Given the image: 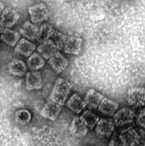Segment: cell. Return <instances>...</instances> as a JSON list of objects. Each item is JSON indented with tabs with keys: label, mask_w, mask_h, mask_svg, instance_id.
Segmentation results:
<instances>
[{
	"label": "cell",
	"mask_w": 145,
	"mask_h": 146,
	"mask_svg": "<svg viewBox=\"0 0 145 146\" xmlns=\"http://www.w3.org/2000/svg\"><path fill=\"white\" fill-rule=\"evenodd\" d=\"M53 27L48 24H43L40 28L36 40L41 44L49 40L54 33Z\"/></svg>",
	"instance_id": "603a6c76"
},
{
	"label": "cell",
	"mask_w": 145,
	"mask_h": 146,
	"mask_svg": "<svg viewBox=\"0 0 145 146\" xmlns=\"http://www.w3.org/2000/svg\"><path fill=\"white\" fill-rule=\"evenodd\" d=\"M65 105L71 111L76 114H80L86 107L84 100L76 93L72 94L67 101Z\"/></svg>",
	"instance_id": "5bb4252c"
},
{
	"label": "cell",
	"mask_w": 145,
	"mask_h": 146,
	"mask_svg": "<svg viewBox=\"0 0 145 146\" xmlns=\"http://www.w3.org/2000/svg\"><path fill=\"white\" fill-rule=\"evenodd\" d=\"M26 88L27 90H39L43 87V80L41 73L39 71L28 72L25 75Z\"/></svg>",
	"instance_id": "52a82bcc"
},
{
	"label": "cell",
	"mask_w": 145,
	"mask_h": 146,
	"mask_svg": "<svg viewBox=\"0 0 145 146\" xmlns=\"http://www.w3.org/2000/svg\"><path fill=\"white\" fill-rule=\"evenodd\" d=\"M108 146H126V144L121 135L115 133L112 135Z\"/></svg>",
	"instance_id": "484cf974"
},
{
	"label": "cell",
	"mask_w": 145,
	"mask_h": 146,
	"mask_svg": "<svg viewBox=\"0 0 145 146\" xmlns=\"http://www.w3.org/2000/svg\"><path fill=\"white\" fill-rule=\"evenodd\" d=\"M144 95H145V86L144 87Z\"/></svg>",
	"instance_id": "f546056e"
},
{
	"label": "cell",
	"mask_w": 145,
	"mask_h": 146,
	"mask_svg": "<svg viewBox=\"0 0 145 146\" xmlns=\"http://www.w3.org/2000/svg\"><path fill=\"white\" fill-rule=\"evenodd\" d=\"M88 131V129L81 120L80 117H74L69 127L71 134L75 137L82 138L86 136Z\"/></svg>",
	"instance_id": "8fae6325"
},
{
	"label": "cell",
	"mask_w": 145,
	"mask_h": 146,
	"mask_svg": "<svg viewBox=\"0 0 145 146\" xmlns=\"http://www.w3.org/2000/svg\"><path fill=\"white\" fill-rule=\"evenodd\" d=\"M39 28L32 23L26 21L21 27L19 30L20 35L30 40H36Z\"/></svg>",
	"instance_id": "e0dca14e"
},
{
	"label": "cell",
	"mask_w": 145,
	"mask_h": 146,
	"mask_svg": "<svg viewBox=\"0 0 145 146\" xmlns=\"http://www.w3.org/2000/svg\"><path fill=\"white\" fill-rule=\"evenodd\" d=\"M136 124L138 126L145 129V107L142 108L138 114Z\"/></svg>",
	"instance_id": "4316f807"
},
{
	"label": "cell",
	"mask_w": 145,
	"mask_h": 146,
	"mask_svg": "<svg viewBox=\"0 0 145 146\" xmlns=\"http://www.w3.org/2000/svg\"><path fill=\"white\" fill-rule=\"evenodd\" d=\"M119 108V104L116 102L104 97L98 107V110L107 116H113Z\"/></svg>",
	"instance_id": "ac0fdd59"
},
{
	"label": "cell",
	"mask_w": 145,
	"mask_h": 146,
	"mask_svg": "<svg viewBox=\"0 0 145 146\" xmlns=\"http://www.w3.org/2000/svg\"><path fill=\"white\" fill-rule=\"evenodd\" d=\"M20 15L11 8H6L2 14L0 20L6 29H9L14 26L19 20Z\"/></svg>",
	"instance_id": "ba28073f"
},
{
	"label": "cell",
	"mask_w": 145,
	"mask_h": 146,
	"mask_svg": "<svg viewBox=\"0 0 145 146\" xmlns=\"http://www.w3.org/2000/svg\"><path fill=\"white\" fill-rule=\"evenodd\" d=\"M7 67L8 72L15 76L21 77L25 76L27 73L28 68L25 63L18 59H14L9 62Z\"/></svg>",
	"instance_id": "7c38bea8"
},
{
	"label": "cell",
	"mask_w": 145,
	"mask_h": 146,
	"mask_svg": "<svg viewBox=\"0 0 145 146\" xmlns=\"http://www.w3.org/2000/svg\"><path fill=\"white\" fill-rule=\"evenodd\" d=\"M105 96L96 90L91 89L87 91L84 98L86 106L90 110L97 109Z\"/></svg>",
	"instance_id": "2e32d148"
},
{
	"label": "cell",
	"mask_w": 145,
	"mask_h": 146,
	"mask_svg": "<svg viewBox=\"0 0 145 146\" xmlns=\"http://www.w3.org/2000/svg\"><path fill=\"white\" fill-rule=\"evenodd\" d=\"M62 107L59 104L49 100L42 107L40 114L46 119L53 121L55 120L61 112Z\"/></svg>",
	"instance_id": "8992f818"
},
{
	"label": "cell",
	"mask_w": 145,
	"mask_h": 146,
	"mask_svg": "<svg viewBox=\"0 0 145 146\" xmlns=\"http://www.w3.org/2000/svg\"><path fill=\"white\" fill-rule=\"evenodd\" d=\"M135 117V111L130 108L125 107L115 112L113 115V120L116 126H125L132 123Z\"/></svg>",
	"instance_id": "7a4b0ae2"
},
{
	"label": "cell",
	"mask_w": 145,
	"mask_h": 146,
	"mask_svg": "<svg viewBox=\"0 0 145 146\" xmlns=\"http://www.w3.org/2000/svg\"><path fill=\"white\" fill-rule=\"evenodd\" d=\"M36 46L26 38H21L15 46L14 52L16 53L19 54L25 57L29 58L34 53L36 49Z\"/></svg>",
	"instance_id": "9a60e30c"
},
{
	"label": "cell",
	"mask_w": 145,
	"mask_h": 146,
	"mask_svg": "<svg viewBox=\"0 0 145 146\" xmlns=\"http://www.w3.org/2000/svg\"><path fill=\"white\" fill-rule=\"evenodd\" d=\"M127 102L134 107L144 106L145 105L144 87H134L127 92Z\"/></svg>",
	"instance_id": "277c9868"
},
{
	"label": "cell",
	"mask_w": 145,
	"mask_h": 146,
	"mask_svg": "<svg viewBox=\"0 0 145 146\" xmlns=\"http://www.w3.org/2000/svg\"><path fill=\"white\" fill-rule=\"evenodd\" d=\"M5 5L3 4V3H2V2L0 1V17L2 15V14L3 13V11L5 10Z\"/></svg>",
	"instance_id": "83f0119b"
},
{
	"label": "cell",
	"mask_w": 145,
	"mask_h": 146,
	"mask_svg": "<svg viewBox=\"0 0 145 146\" xmlns=\"http://www.w3.org/2000/svg\"><path fill=\"white\" fill-rule=\"evenodd\" d=\"M14 117L16 123L21 125H25L30 122L32 115L29 111L23 109L16 111L15 113Z\"/></svg>",
	"instance_id": "cb8c5ba5"
},
{
	"label": "cell",
	"mask_w": 145,
	"mask_h": 146,
	"mask_svg": "<svg viewBox=\"0 0 145 146\" xmlns=\"http://www.w3.org/2000/svg\"><path fill=\"white\" fill-rule=\"evenodd\" d=\"M136 146H145V145H137Z\"/></svg>",
	"instance_id": "4dcf8cb0"
},
{
	"label": "cell",
	"mask_w": 145,
	"mask_h": 146,
	"mask_svg": "<svg viewBox=\"0 0 145 146\" xmlns=\"http://www.w3.org/2000/svg\"><path fill=\"white\" fill-rule=\"evenodd\" d=\"M82 39L71 36L67 37L63 51L67 54L79 55L81 52L82 46Z\"/></svg>",
	"instance_id": "30bf717a"
},
{
	"label": "cell",
	"mask_w": 145,
	"mask_h": 146,
	"mask_svg": "<svg viewBox=\"0 0 145 146\" xmlns=\"http://www.w3.org/2000/svg\"><path fill=\"white\" fill-rule=\"evenodd\" d=\"M48 63L56 73H61L67 68L69 61L62 54L58 52L51 58L48 60Z\"/></svg>",
	"instance_id": "9c48e42d"
},
{
	"label": "cell",
	"mask_w": 145,
	"mask_h": 146,
	"mask_svg": "<svg viewBox=\"0 0 145 146\" xmlns=\"http://www.w3.org/2000/svg\"><path fill=\"white\" fill-rule=\"evenodd\" d=\"M44 65V59L38 53H33L27 60V67L31 71H38Z\"/></svg>",
	"instance_id": "44dd1931"
},
{
	"label": "cell",
	"mask_w": 145,
	"mask_h": 146,
	"mask_svg": "<svg viewBox=\"0 0 145 146\" xmlns=\"http://www.w3.org/2000/svg\"><path fill=\"white\" fill-rule=\"evenodd\" d=\"M5 29H6V28L5 27L4 25H3V24H2V23L1 21L0 20V33H2L3 32V31L5 30Z\"/></svg>",
	"instance_id": "f1b7e54d"
},
{
	"label": "cell",
	"mask_w": 145,
	"mask_h": 146,
	"mask_svg": "<svg viewBox=\"0 0 145 146\" xmlns=\"http://www.w3.org/2000/svg\"><path fill=\"white\" fill-rule=\"evenodd\" d=\"M125 141L126 146H136L138 145L140 136L133 127H128L120 133Z\"/></svg>",
	"instance_id": "d6986e66"
},
{
	"label": "cell",
	"mask_w": 145,
	"mask_h": 146,
	"mask_svg": "<svg viewBox=\"0 0 145 146\" xmlns=\"http://www.w3.org/2000/svg\"><path fill=\"white\" fill-rule=\"evenodd\" d=\"M72 88L71 84L68 81L59 78L55 82L49 99L63 106L68 99Z\"/></svg>",
	"instance_id": "6da1fadb"
},
{
	"label": "cell",
	"mask_w": 145,
	"mask_h": 146,
	"mask_svg": "<svg viewBox=\"0 0 145 146\" xmlns=\"http://www.w3.org/2000/svg\"><path fill=\"white\" fill-rule=\"evenodd\" d=\"M0 40H1V38H0Z\"/></svg>",
	"instance_id": "1f68e13d"
},
{
	"label": "cell",
	"mask_w": 145,
	"mask_h": 146,
	"mask_svg": "<svg viewBox=\"0 0 145 146\" xmlns=\"http://www.w3.org/2000/svg\"><path fill=\"white\" fill-rule=\"evenodd\" d=\"M80 118L87 128L91 130L96 127L100 119L97 114L90 110L84 111L80 117Z\"/></svg>",
	"instance_id": "7402d4cb"
},
{
	"label": "cell",
	"mask_w": 145,
	"mask_h": 146,
	"mask_svg": "<svg viewBox=\"0 0 145 146\" xmlns=\"http://www.w3.org/2000/svg\"><path fill=\"white\" fill-rule=\"evenodd\" d=\"M1 40L7 45L10 46H15L20 40L21 35L20 33L10 29H5L1 33Z\"/></svg>",
	"instance_id": "ffe728a7"
},
{
	"label": "cell",
	"mask_w": 145,
	"mask_h": 146,
	"mask_svg": "<svg viewBox=\"0 0 145 146\" xmlns=\"http://www.w3.org/2000/svg\"><path fill=\"white\" fill-rule=\"evenodd\" d=\"M115 123L113 120L109 118L100 119L95 127V131L99 137H109L115 130Z\"/></svg>",
	"instance_id": "5b68a950"
},
{
	"label": "cell",
	"mask_w": 145,
	"mask_h": 146,
	"mask_svg": "<svg viewBox=\"0 0 145 146\" xmlns=\"http://www.w3.org/2000/svg\"><path fill=\"white\" fill-rule=\"evenodd\" d=\"M40 55L45 60H49L59 50L53 40L49 39L44 43L40 44L37 49Z\"/></svg>",
	"instance_id": "4fadbf2b"
},
{
	"label": "cell",
	"mask_w": 145,
	"mask_h": 146,
	"mask_svg": "<svg viewBox=\"0 0 145 146\" xmlns=\"http://www.w3.org/2000/svg\"><path fill=\"white\" fill-rule=\"evenodd\" d=\"M28 13L33 23H39L46 21L49 18V12L46 5L38 3L28 8Z\"/></svg>",
	"instance_id": "3957f363"
},
{
	"label": "cell",
	"mask_w": 145,
	"mask_h": 146,
	"mask_svg": "<svg viewBox=\"0 0 145 146\" xmlns=\"http://www.w3.org/2000/svg\"><path fill=\"white\" fill-rule=\"evenodd\" d=\"M52 40L59 50H63L68 36L58 31H55L52 36Z\"/></svg>",
	"instance_id": "d4e9b609"
}]
</instances>
